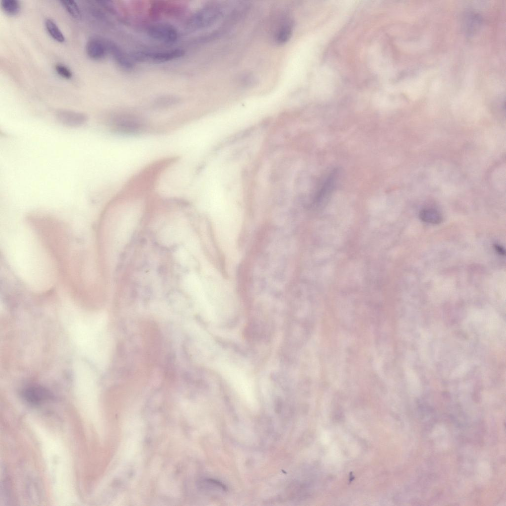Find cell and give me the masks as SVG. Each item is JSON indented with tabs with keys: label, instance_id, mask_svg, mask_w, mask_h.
<instances>
[{
	"label": "cell",
	"instance_id": "8",
	"mask_svg": "<svg viewBox=\"0 0 506 506\" xmlns=\"http://www.w3.org/2000/svg\"><path fill=\"white\" fill-rule=\"evenodd\" d=\"M23 395L29 403L38 405L49 399L50 393L47 389L41 386H33L24 390Z\"/></svg>",
	"mask_w": 506,
	"mask_h": 506
},
{
	"label": "cell",
	"instance_id": "2",
	"mask_svg": "<svg viewBox=\"0 0 506 506\" xmlns=\"http://www.w3.org/2000/svg\"><path fill=\"white\" fill-rule=\"evenodd\" d=\"M109 125L114 131L123 135L137 134L143 131L146 126L141 119L129 115L114 117Z\"/></svg>",
	"mask_w": 506,
	"mask_h": 506
},
{
	"label": "cell",
	"instance_id": "11",
	"mask_svg": "<svg viewBox=\"0 0 506 506\" xmlns=\"http://www.w3.org/2000/svg\"><path fill=\"white\" fill-rule=\"evenodd\" d=\"M45 29L50 36L55 41L59 42H63L65 38L56 23L50 18L45 20Z\"/></svg>",
	"mask_w": 506,
	"mask_h": 506
},
{
	"label": "cell",
	"instance_id": "4",
	"mask_svg": "<svg viewBox=\"0 0 506 506\" xmlns=\"http://www.w3.org/2000/svg\"><path fill=\"white\" fill-rule=\"evenodd\" d=\"M147 33L152 39L166 44L174 43L178 38L176 28L167 23H157L150 25Z\"/></svg>",
	"mask_w": 506,
	"mask_h": 506
},
{
	"label": "cell",
	"instance_id": "14",
	"mask_svg": "<svg viewBox=\"0 0 506 506\" xmlns=\"http://www.w3.org/2000/svg\"><path fill=\"white\" fill-rule=\"evenodd\" d=\"M60 2L73 18L77 20L81 19L82 12L76 1L71 0H62Z\"/></svg>",
	"mask_w": 506,
	"mask_h": 506
},
{
	"label": "cell",
	"instance_id": "3",
	"mask_svg": "<svg viewBox=\"0 0 506 506\" xmlns=\"http://www.w3.org/2000/svg\"><path fill=\"white\" fill-rule=\"evenodd\" d=\"M222 7L217 4H210L195 12L190 18V28L198 30L208 27L222 16Z\"/></svg>",
	"mask_w": 506,
	"mask_h": 506
},
{
	"label": "cell",
	"instance_id": "17",
	"mask_svg": "<svg viewBox=\"0 0 506 506\" xmlns=\"http://www.w3.org/2000/svg\"><path fill=\"white\" fill-rule=\"evenodd\" d=\"M496 249L497 250L498 252L499 253H501L502 254L503 253H505V252H504V250L501 248V247L499 246H497L496 247Z\"/></svg>",
	"mask_w": 506,
	"mask_h": 506
},
{
	"label": "cell",
	"instance_id": "1",
	"mask_svg": "<svg viewBox=\"0 0 506 506\" xmlns=\"http://www.w3.org/2000/svg\"><path fill=\"white\" fill-rule=\"evenodd\" d=\"M185 50L176 48L163 50H139L132 52L130 57L138 63H162L171 61L183 57Z\"/></svg>",
	"mask_w": 506,
	"mask_h": 506
},
{
	"label": "cell",
	"instance_id": "15",
	"mask_svg": "<svg viewBox=\"0 0 506 506\" xmlns=\"http://www.w3.org/2000/svg\"><path fill=\"white\" fill-rule=\"evenodd\" d=\"M481 19L478 15H469L467 18L466 27V31L469 34H471L475 31L480 24Z\"/></svg>",
	"mask_w": 506,
	"mask_h": 506
},
{
	"label": "cell",
	"instance_id": "13",
	"mask_svg": "<svg viewBox=\"0 0 506 506\" xmlns=\"http://www.w3.org/2000/svg\"><path fill=\"white\" fill-rule=\"evenodd\" d=\"M0 7L7 15L14 16L19 12L21 4L18 0H2L0 2Z\"/></svg>",
	"mask_w": 506,
	"mask_h": 506
},
{
	"label": "cell",
	"instance_id": "5",
	"mask_svg": "<svg viewBox=\"0 0 506 506\" xmlns=\"http://www.w3.org/2000/svg\"><path fill=\"white\" fill-rule=\"evenodd\" d=\"M108 53L110 54L115 63L122 69L131 71L134 67V62L130 55L126 54L123 49L115 42L105 40Z\"/></svg>",
	"mask_w": 506,
	"mask_h": 506
},
{
	"label": "cell",
	"instance_id": "12",
	"mask_svg": "<svg viewBox=\"0 0 506 506\" xmlns=\"http://www.w3.org/2000/svg\"><path fill=\"white\" fill-rule=\"evenodd\" d=\"M419 216L422 221L429 223L438 224L442 220V216L439 211L431 208L422 210Z\"/></svg>",
	"mask_w": 506,
	"mask_h": 506
},
{
	"label": "cell",
	"instance_id": "6",
	"mask_svg": "<svg viewBox=\"0 0 506 506\" xmlns=\"http://www.w3.org/2000/svg\"><path fill=\"white\" fill-rule=\"evenodd\" d=\"M55 115L61 124L70 127L80 126L87 121V117L84 114L74 111L59 110Z\"/></svg>",
	"mask_w": 506,
	"mask_h": 506
},
{
	"label": "cell",
	"instance_id": "16",
	"mask_svg": "<svg viewBox=\"0 0 506 506\" xmlns=\"http://www.w3.org/2000/svg\"><path fill=\"white\" fill-rule=\"evenodd\" d=\"M55 70L56 73L64 79L69 80L73 77V73L71 70L64 64L60 63L56 64Z\"/></svg>",
	"mask_w": 506,
	"mask_h": 506
},
{
	"label": "cell",
	"instance_id": "10",
	"mask_svg": "<svg viewBox=\"0 0 506 506\" xmlns=\"http://www.w3.org/2000/svg\"><path fill=\"white\" fill-rule=\"evenodd\" d=\"M293 23L287 19L283 21L277 29L275 34V40L278 43L286 42L291 38L293 32Z\"/></svg>",
	"mask_w": 506,
	"mask_h": 506
},
{
	"label": "cell",
	"instance_id": "9",
	"mask_svg": "<svg viewBox=\"0 0 506 506\" xmlns=\"http://www.w3.org/2000/svg\"><path fill=\"white\" fill-rule=\"evenodd\" d=\"M337 176L338 172L336 170L332 171L328 174L317 192L316 195L317 201L324 198L333 191L336 186Z\"/></svg>",
	"mask_w": 506,
	"mask_h": 506
},
{
	"label": "cell",
	"instance_id": "7",
	"mask_svg": "<svg viewBox=\"0 0 506 506\" xmlns=\"http://www.w3.org/2000/svg\"><path fill=\"white\" fill-rule=\"evenodd\" d=\"M85 50L89 57L94 60H102L108 54L105 40L95 37L88 39L86 43Z\"/></svg>",
	"mask_w": 506,
	"mask_h": 506
}]
</instances>
